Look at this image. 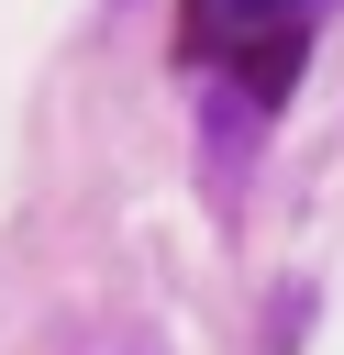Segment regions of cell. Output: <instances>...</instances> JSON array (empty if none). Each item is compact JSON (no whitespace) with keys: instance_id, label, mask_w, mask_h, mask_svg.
Masks as SVG:
<instances>
[{"instance_id":"6da1fadb","label":"cell","mask_w":344,"mask_h":355,"mask_svg":"<svg viewBox=\"0 0 344 355\" xmlns=\"http://www.w3.org/2000/svg\"><path fill=\"white\" fill-rule=\"evenodd\" d=\"M311 11H333V0H189V44H200L211 67L277 89V78L300 67V22H311Z\"/></svg>"}]
</instances>
